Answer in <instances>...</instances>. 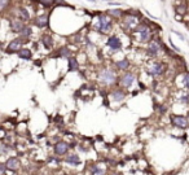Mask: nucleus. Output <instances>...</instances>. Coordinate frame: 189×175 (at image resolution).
Listing matches in <instances>:
<instances>
[{
    "label": "nucleus",
    "mask_w": 189,
    "mask_h": 175,
    "mask_svg": "<svg viewBox=\"0 0 189 175\" xmlns=\"http://www.w3.org/2000/svg\"><path fill=\"white\" fill-rule=\"evenodd\" d=\"M92 29L99 34L108 35L114 29V19L106 13H99L96 14V18L92 21Z\"/></svg>",
    "instance_id": "1"
},
{
    "label": "nucleus",
    "mask_w": 189,
    "mask_h": 175,
    "mask_svg": "<svg viewBox=\"0 0 189 175\" xmlns=\"http://www.w3.org/2000/svg\"><path fill=\"white\" fill-rule=\"evenodd\" d=\"M163 46L162 44V42H161V39L159 38H154L148 43V47H147V52H148V55L149 56H152V57H156L158 56L159 53H161L163 51Z\"/></svg>",
    "instance_id": "2"
},
{
    "label": "nucleus",
    "mask_w": 189,
    "mask_h": 175,
    "mask_svg": "<svg viewBox=\"0 0 189 175\" xmlns=\"http://www.w3.org/2000/svg\"><path fill=\"white\" fill-rule=\"evenodd\" d=\"M99 79L101 83H104V84H113L117 82V74L110 69H104L100 71Z\"/></svg>",
    "instance_id": "3"
},
{
    "label": "nucleus",
    "mask_w": 189,
    "mask_h": 175,
    "mask_svg": "<svg viewBox=\"0 0 189 175\" xmlns=\"http://www.w3.org/2000/svg\"><path fill=\"white\" fill-rule=\"evenodd\" d=\"M25 43H26V40H25V39H22L21 36L13 39V40L9 42V44L7 46L5 52L7 53H17L22 48V46L25 44Z\"/></svg>",
    "instance_id": "4"
},
{
    "label": "nucleus",
    "mask_w": 189,
    "mask_h": 175,
    "mask_svg": "<svg viewBox=\"0 0 189 175\" xmlns=\"http://www.w3.org/2000/svg\"><path fill=\"white\" fill-rule=\"evenodd\" d=\"M164 73V64L159 61H154L150 64V66L148 67V74L153 75V77H159Z\"/></svg>",
    "instance_id": "5"
},
{
    "label": "nucleus",
    "mask_w": 189,
    "mask_h": 175,
    "mask_svg": "<svg viewBox=\"0 0 189 175\" xmlns=\"http://www.w3.org/2000/svg\"><path fill=\"white\" fill-rule=\"evenodd\" d=\"M32 23L38 29H46V27H48V26H49V14H48V13L38 14V16L32 19Z\"/></svg>",
    "instance_id": "6"
},
{
    "label": "nucleus",
    "mask_w": 189,
    "mask_h": 175,
    "mask_svg": "<svg viewBox=\"0 0 189 175\" xmlns=\"http://www.w3.org/2000/svg\"><path fill=\"white\" fill-rule=\"evenodd\" d=\"M106 46H108L111 51H119L122 48V40L118 35H109L106 39Z\"/></svg>",
    "instance_id": "7"
},
{
    "label": "nucleus",
    "mask_w": 189,
    "mask_h": 175,
    "mask_svg": "<svg viewBox=\"0 0 189 175\" xmlns=\"http://www.w3.org/2000/svg\"><path fill=\"white\" fill-rule=\"evenodd\" d=\"M135 74L133 73H131V71H127V73H124V74L120 77V79H119V83L122 84L124 88H130L131 86L133 84V82H135Z\"/></svg>",
    "instance_id": "8"
},
{
    "label": "nucleus",
    "mask_w": 189,
    "mask_h": 175,
    "mask_svg": "<svg viewBox=\"0 0 189 175\" xmlns=\"http://www.w3.org/2000/svg\"><path fill=\"white\" fill-rule=\"evenodd\" d=\"M25 25H26V22L21 21V19L17 18V17L16 18H12L11 22H9V27H11L12 33H14V34H20L22 31V29L25 27Z\"/></svg>",
    "instance_id": "9"
},
{
    "label": "nucleus",
    "mask_w": 189,
    "mask_h": 175,
    "mask_svg": "<svg viewBox=\"0 0 189 175\" xmlns=\"http://www.w3.org/2000/svg\"><path fill=\"white\" fill-rule=\"evenodd\" d=\"M171 122L174 126L179 129H187L188 127V119L184 115H171Z\"/></svg>",
    "instance_id": "10"
},
{
    "label": "nucleus",
    "mask_w": 189,
    "mask_h": 175,
    "mask_svg": "<svg viewBox=\"0 0 189 175\" xmlns=\"http://www.w3.org/2000/svg\"><path fill=\"white\" fill-rule=\"evenodd\" d=\"M40 42H42L43 47L48 51L55 47V39H53V36L51 35V34H43L42 38H40Z\"/></svg>",
    "instance_id": "11"
},
{
    "label": "nucleus",
    "mask_w": 189,
    "mask_h": 175,
    "mask_svg": "<svg viewBox=\"0 0 189 175\" xmlns=\"http://www.w3.org/2000/svg\"><path fill=\"white\" fill-rule=\"evenodd\" d=\"M16 16H17V18H20L23 22H29L31 19L30 12H29V9L25 7H18L16 11Z\"/></svg>",
    "instance_id": "12"
},
{
    "label": "nucleus",
    "mask_w": 189,
    "mask_h": 175,
    "mask_svg": "<svg viewBox=\"0 0 189 175\" xmlns=\"http://www.w3.org/2000/svg\"><path fill=\"white\" fill-rule=\"evenodd\" d=\"M105 13L108 14V16H110L113 19H120L126 14V12L120 8H111V9H108Z\"/></svg>",
    "instance_id": "13"
},
{
    "label": "nucleus",
    "mask_w": 189,
    "mask_h": 175,
    "mask_svg": "<svg viewBox=\"0 0 189 175\" xmlns=\"http://www.w3.org/2000/svg\"><path fill=\"white\" fill-rule=\"evenodd\" d=\"M188 8H189V5L187 3L180 2V0H179V4L175 7V12H176V14H180V17L185 16V14H188Z\"/></svg>",
    "instance_id": "14"
},
{
    "label": "nucleus",
    "mask_w": 189,
    "mask_h": 175,
    "mask_svg": "<svg viewBox=\"0 0 189 175\" xmlns=\"http://www.w3.org/2000/svg\"><path fill=\"white\" fill-rule=\"evenodd\" d=\"M67 149H69V145H67L65 142H60V143H57L55 145V152H56V154H59V156L65 154L67 152Z\"/></svg>",
    "instance_id": "15"
},
{
    "label": "nucleus",
    "mask_w": 189,
    "mask_h": 175,
    "mask_svg": "<svg viewBox=\"0 0 189 175\" xmlns=\"http://www.w3.org/2000/svg\"><path fill=\"white\" fill-rule=\"evenodd\" d=\"M126 96H127V94L123 91V90H114L113 92H111V97H113V100L114 101H123L126 99Z\"/></svg>",
    "instance_id": "16"
},
{
    "label": "nucleus",
    "mask_w": 189,
    "mask_h": 175,
    "mask_svg": "<svg viewBox=\"0 0 189 175\" xmlns=\"http://www.w3.org/2000/svg\"><path fill=\"white\" fill-rule=\"evenodd\" d=\"M5 167L9 169V170H17L18 167H20V161H18V158H16V157L8 158V161L5 163Z\"/></svg>",
    "instance_id": "17"
},
{
    "label": "nucleus",
    "mask_w": 189,
    "mask_h": 175,
    "mask_svg": "<svg viewBox=\"0 0 189 175\" xmlns=\"http://www.w3.org/2000/svg\"><path fill=\"white\" fill-rule=\"evenodd\" d=\"M17 55L20 58H23V60H30L32 56V52H31V50H29V48H21V50L17 52Z\"/></svg>",
    "instance_id": "18"
},
{
    "label": "nucleus",
    "mask_w": 189,
    "mask_h": 175,
    "mask_svg": "<svg viewBox=\"0 0 189 175\" xmlns=\"http://www.w3.org/2000/svg\"><path fill=\"white\" fill-rule=\"evenodd\" d=\"M22 39H25V40H27L29 38H30L31 35H32V27L30 26V25H25V27L22 29V31L18 34Z\"/></svg>",
    "instance_id": "19"
},
{
    "label": "nucleus",
    "mask_w": 189,
    "mask_h": 175,
    "mask_svg": "<svg viewBox=\"0 0 189 175\" xmlns=\"http://www.w3.org/2000/svg\"><path fill=\"white\" fill-rule=\"evenodd\" d=\"M71 55H73V52H71V50L69 47H61L59 51H57V56H60V57H64V58H69V57H71Z\"/></svg>",
    "instance_id": "20"
},
{
    "label": "nucleus",
    "mask_w": 189,
    "mask_h": 175,
    "mask_svg": "<svg viewBox=\"0 0 189 175\" xmlns=\"http://www.w3.org/2000/svg\"><path fill=\"white\" fill-rule=\"evenodd\" d=\"M130 65L131 64L127 58H123V60H119V61L115 62V67H117L118 70H128Z\"/></svg>",
    "instance_id": "21"
},
{
    "label": "nucleus",
    "mask_w": 189,
    "mask_h": 175,
    "mask_svg": "<svg viewBox=\"0 0 189 175\" xmlns=\"http://www.w3.org/2000/svg\"><path fill=\"white\" fill-rule=\"evenodd\" d=\"M67 65H69V71H76L79 69V64H78V60L75 57H69L67 58Z\"/></svg>",
    "instance_id": "22"
},
{
    "label": "nucleus",
    "mask_w": 189,
    "mask_h": 175,
    "mask_svg": "<svg viewBox=\"0 0 189 175\" xmlns=\"http://www.w3.org/2000/svg\"><path fill=\"white\" fill-rule=\"evenodd\" d=\"M55 2L56 0H38V3L39 4H42L44 8H51V7H53L55 5Z\"/></svg>",
    "instance_id": "23"
},
{
    "label": "nucleus",
    "mask_w": 189,
    "mask_h": 175,
    "mask_svg": "<svg viewBox=\"0 0 189 175\" xmlns=\"http://www.w3.org/2000/svg\"><path fill=\"white\" fill-rule=\"evenodd\" d=\"M66 162L67 163H73V165H76V163H79V157L76 154H70L69 157L66 158Z\"/></svg>",
    "instance_id": "24"
},
{
    "label": "nucleus",
    "mask_w": 189,
    "mask_h": 175,
    "mask_svg": "<svg viewBox=\"0 0 189 175\" xmlns=\"http://www.w3.org/2000/svg\"><path fill=\"white\" fill-rule=\"evenodd\" d=\"M11 5V0H0V12H4Z\"/></svg>",
    "instance_id": "25"
},
{
    "label": "nucleus",
    "mask_w": 189,
    "mask_h": 175,
    "mask_svg": "<svg viewBox=\"0 0 189 175\" xmlns=\"http://www.w3.org/2000/svg\"><path fill=\"white\" fill-rule=\"evenodd\" d=\"M184 83H185L187 88H189V73H188V74H185V77H184Z\"/></svg>",
    "instance_id": "26"
},
{
    "label": "nucleus",
    "mask_w": 189,
    "mask_h": 175,
    "mask_svg": "<svg viewBox=\"0 0 189 175\" xmlns=\"http://www.w3.org/2000/svg\"><path fill=\"white\" fill-rule=\"evenodd\" d=\"M172 33H175V34H176V35H177L179 38H180V39H181V40H185V36H184V35H183V34H181V33H179V31H176V30H174V29H172Z\"/></svg>",
    "instance_id": "27"
},
{
    "label": "nucleus",
    "mask_w": 189,
    "mask_h": 175,
    "mask_svg": "<svg viewBox=\"0 0 189 175\" xmlns=\"http://www.w3.org/2000/svg\"><path fill=\"white\" fill-rule=\"evenodd\" d=\"M104 170H99V169H93V175H103Z\"/></svg>",
    "instance_id": "28"
},
{
    "label": "nucleus",
    "mask_w": 189,
    "mask_h": 175,
    "mask_svg": "<svg viewBox=\"0 0 189 175\" xmlns=\"http://www.w3.org/2000/svg\"><path fill=\"white\" fill-rule=\"evenodd\" d=\"M4 171H5V166L0 165V174H4Z\"/></svg>",
    "instance_id": "29"
},
{
    "label": "nucleus",
    "mask_w": 189,
    "mask_h": 175,
    "mask_svg": "<svg viewBox=\"0 0 189 175\" xmlns=\"http://www.w3.org/2000/svg\"><path fill=\"white\" fill-rule=\"evenodd\" d=\"M87 2H89V3H96L97 0H87Z\"/></svg>",
    "instance_id": "30"
},
{
    "label": "nucleus",
    "mask_w": 189,
    "mask_h": 175,
    "mask_svg": "<svg viewBox=\"0 0 189 175\" xmlns=\"http://www.w3.org/2000/svg\"><path fill=\"white\" fill-rule=\"evenodd\" d=\"M103 2H108L109 3V2H111V0H103Z\"/></svg>",
    "instance_id": "31"
},
{
    "label": "nucleus",
    "mask_w": 189,
    "mask_h": 175,
    "mask_svg": "<svg viewBox=\"0 0 189 175\" xmlns=\"http://www.w3.org/2000/svg\"><path fill=\"white\" fill-rule=\"evenodd\" d=\"M161 2H162V3H164V2H166V0H161Z\"/></svg>",
    "instance_id": "32"
},
{
    "label": "nucleus",
    "mask_w": 189,
    "mask_h": 175,
    "mask_svg": "<svg viewBox=\"0 0 189 175\" xmlns=\"http://www.w3.org/2000/svg\"><path fill=\"white\" fill-rule=\"evenodd\" d=\"M113 175H120V174H113Z\"/></svg>",
    "instance_id": "33"
},
{
    "label": "nucleus",
    "mask_w": 189,
    "mask_h": 175,
    "mask_svg": "<svg viewBox=\"0 0 189 175\" xmlns=\"http://www.w3.org/2000/svg\"><path fill=\"white\" fill-rule=\"evenodd\" d=\"M188 14H189V8H188Z\"/></svg>",
    "instance_id": "34"
}]
</instances>
